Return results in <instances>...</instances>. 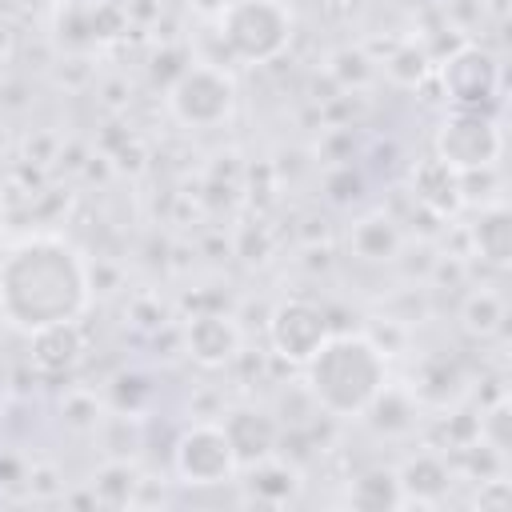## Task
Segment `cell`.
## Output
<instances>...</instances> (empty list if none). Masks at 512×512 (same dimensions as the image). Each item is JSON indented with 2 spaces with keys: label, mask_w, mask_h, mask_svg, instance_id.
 I'll list each match as a JSON object with an SVG mask.
<instances>
[{
  "label": "cell",
  "mask_w": 512,
  "mask_h": 512,
  "mask_svg": "<svg viewBox=\"0 0 512 512\" xmlns=\"http://www.w3.org/2000/svg\"><path fill=\"white\" fill-rule=\"evenodd\" d=\"M416 412H420V400L408 388L384 384L376 392V400L364 408V420L372 424V432H380V436L392 440V436H408L416 428Z\"/></svg>",
  "instance_id": "obj_16"
},
{
  "label": "cell",
  "mask_w": 512,
  "mask_h": 512,
  "mask_svg": "<svg viewBox=\"0 0 512 512\" xmlns=\"http://www.w3.org/2000/svg\"><path fill=\"white\" fill-rule=\"evenodd\" d=\"M348 248H352V256L364 260V264H388V260L400 256L404 236H400V228H396L392 216L368 212V216H360V220L348 228Z\"/></svg>",
  "instance_id": "obj_15"
},
{
  "label": "cell",
  "mask_w": 512,
  "mask_h": 512,
  "mask_svg": "<svg viewBox=\"0 0 512 512\" xmlns=\"http://www.w3.org/2000/svg\"><path fill=\"white\" fill-rule=\"evenodd\" d=\"M328 72H332V80L340 88H352V84H364L372 76V60L360 48H340V52H332Z\"/></svg>",
  "instance_id": "obj_23"
},
{
  "label": "cell",
  "mask_w": 512,
  "mask_h": 512,
  "mask_svg": "<svg viewBox=\"0 0 512 512\" xmlns=\"http://www.w3.org/2000/svg\"><path fill=\"white\" fill-rule=\"evenodd\" d=\"M92 300V272L64 236H28L0 260V316L12 328L80 320Z\"/></svg>",
  "instance_id": "obj_1"
},
{
  "label": "cell",
  "mask_w": 512,
  "mask_h": 512,
  "mask_svg": "<svg viewBox=\"0 0 512 512\" xmlns=\"http://www.w3.org/2000/svg\"><path fill=\"white\" fill-rule=\"evenodd\" d=\"M404 504H440L452 488V468L440 452H416L396 468Z\"/></svg>",
  "instance_id": "obj_14"
},
{
  "label": "cell",
  "mask_w": 512,
  "mask_h": 512,
  "mask_svg": "<svg viewBox=\"0 0 512 512\" xmlns=\"http://www.w3.org/2000/svg\"><path fill=\"white\" fill-rule=\"evenodd\" d=\"M244 472V492H248V500L252 504H268V508H284V504H292L296 496H300V468L292 464V460H280L276 452L272 456H264V460H256V464H248V468H240Z\"/></svg>",
  "instance_id": "obj_13"
},
{
  "label": "cell",
  "mask_w": 512,
  "mask_h": 512,
  "mask_svg": "<svg viewBox=\"0 0 512 512\" xmlns=\"http://www.w3.org/2000/svg\"><path fill=\"white\" fill-rule=\"evenodd\" d=\"M224 432H228V444H232L240 468H248V464H256V460L272 456L276 444H280V424H276V416L264 412V408H252V404L232 408V412L224 416Z\"/></svg>",
  "instance_id": "obj_10"
},
{
  "label": "cell",
  "mask_w": 512,
  "mask_h": 512,
  "mask_svg": "<svg viewBox=\"0 0 512 512\" xmlns=\"http://www.w3.org/2000/svg\"><path fill=\"white\" fill-rule=\"evenodd\" d=\"M172 472L180 484L188 488H216V484H232L240 464L236 452L228 444L224 424L216 420H196L188 424L176 444H172Z\"/></svg>",
  "instance_id": "obj_4"
},
{
  "label": "cell",
  "mask_w": 512,
  "mask_h": 512,
  "mask_svg": "<svg viewBox=\"0 0 512 512\" xmlns=\"http://www.w3.org/2000/svg\"><path fill=\"white\" fill-rule=\"evenodd\" d=\"M436 76H440V84L456 108H488L500 96V60L480 44L456 48L436 68Z\"/></svg>",
  "instance_id": "obj_8"
},
{
  "label": "cell",
  "mask_w": 512,
  "mask_h": 512,
  "mask_svg": "<svg viewBox=\"0 0 512 512\" xmlns=\"http://www.w3.org/2000/svg\"><path fill=\"white\" fill-rule=\"evenodd\" d=\"M32 492H40V496H52L56 492V472L52 468H32Z\"/></svg>",
  "instance_id": "obj_25"
},
{
  "label": "cell",
  "mask_w": 512,
  "mask_h": 512,
  "mask_svg": "<svg viewBox=\"0 0 512 512\" xmlns=\"http://www.w3.org/2000/svg\"><path fill=\"white\" fill-rule=\"evenodd\" d=\"M472 248H476L480 260H488L496 268H504L512 260V216L500 200L480 208V216L472 224Z\"/></svg>",
  "instance_id": "obj_17"
},
{
  "label": "cell",
  "mask_w": 512,
  "mask_h": 512,
  "mask_svg": "<svg viewBox=\"0 0 512 512\" xmlns=\"http://www.w3.org/2000/svg\"><path fill=\"white\" fill-rule=\"evenodd\" d=\"M216 16L224 48L244 64H272L292 40V12L284 0H228Z\"/></svg>",
  "instance_id": "obj_3"
},
{
  "label": "cell",
  "mask_w": 512,
  "mask_h": 512,
  "mask_svg": "<svg viewBox=\"0 0 512 512\" xmlns=\"http://www.w3.org/2000/svg\"><path fill=\"white\" fill-rule=\"evenodd\" d=\"M412 196H416V204H420L424 212L448 220V216H456L460 204H464L460 172H456L448 160H440V156L432 152V156H424V160L412 168Z\"/></svg>",
  "instance_id": "obj_11"
},
{
  "label": "cell",
  "mask_w": 512,
  "mask_h": 512,
  "mask_svg": "<svg viewBox=\"0 0 512 512\" xmlns=\"http://www.w3.org/2000/svg\"><path fill=\"white\" fill-rule=\"evenodd\" d=\"M504 152V136L484 108H456L436 128V156L448 160L456 172L496 168Z\"/></svg>",
  "instance_id": "obj_6"
},
{
  "label": "cell",
  "mask_w": 512,
  "mask_h": 512,
  "mask_svg": "<svg viewBox=\"0 0 512 512\" xmlns=\"http://www.w3.org/2000/svg\"><path fill=\"white\" fill-rule=\"evenodd\" d=\"M240 324L228 312H196L184 324V352L200 368H224L240 356Z\"/></svg>",
  "instance_id": "obj_9"
},
{
  "label": "cell",
  "mask_w": 512,
  "mask_h": 512,
  "mask_svg": "<svg viewBox=\"0 0 512 512\" xmlns=\"http://www.w3.org/2000/svg\"><path fill=\"white\" fill-rule=\"evenodd\" d=\"M28 356H32V368L44 376L72 372L84 356L80 320H60V324H44V328L28 332Z\"/></svg>",
  "instance_id": "obj_12"
},
{
  "label": "cell",
  "mask_w": 512,
  "mask_h": 512,
  "mask_svg": "<svg viewBox=\"0 0 512 512\" xmlns=\"http://www.w3.org/2000/svg\"><path fill=\"white\" fill-rule=\"evenodd\" d=\"M300 368L316 412L336 420L364 416V408L388 384V352L368 332H328Z\"/></svg>",
  "instance_id": "obj_2"
},
{
  "label": "cell",
  "mask_w": 512,
  "mask_h": 512,
  "mask_svg": "<svg viewBox=\"0 0 512 512\" xmlns=\"http://www.w3.org/2000/svg\"><path fill=\"white\" fill-rule=\"evenodd\" d=\"M332 332L328 324V312L304 296H292V300H280L272 312H268V344L280 360L288 364H304L320 344L324 336Z\"/></svg>",
  "instance_id": "obj_7"
},
{
  "label": "cell",
  "mask_w": 512,
  "mask_h": 512,
  "mask_svg": "<svg viewBox=\"0 0 512 512\" xmlns=\"http://www.w3.org/2000/svg\"><path fill=\"white\" fill-rule=\"evenodd\" d=\"M460 328L476 340H488L504 328V296L496 288H472L460 304Z\"/></svg>",
  "instance_id": "obj_19"
},
{
  "label": "cell",
  "mask_w": 512,
  "mask_h": 512,
  "mask_svg": "<svg viewBox=\"0 0 512 512\" xmlns=\"http://www.w3.org/2000/svg\"><path fill=\"white\" fill-rule=\"evenodd\" d=\"M60 416H64L68 428H76V432H92V428L100 424V400H96L92 392L76 388V392H68V396L60 400Z\"/></svg>",
  "instance_id": "obj_22"
},
{
  "label": "cell",
  "mask_w": 512,
  "mask_h": 512,
  "mask_svg": "<svg viewBox=\"0 0 512 512\" xmlns=\"http://www.w3.org/2000/svg\"><path fill=\"white\" fill-rule=\"evenodd\" d=\"M236 108V84L212 64H184L168 84V112L188 128H216Z\"/></svg>",
  "instance_id": "obj_5"
},
{
  "label": "cell",
  "mask_w": 512,
  "mask_h": 512,
  "mask_svg": "<svg viewBox=\"0 0 512 512\" xmlns=\"http://www.w3.org/2000/svg\"><path fill=\"white\" fill-rule=\"evenodd\" d=\"M480 496H476V504L480 508H504L508 500H512V488H508V480H500V476H492V480H480Z\"/></svg>",
  "instance_id": "obj_24"
},
{
  "label": "cell",
  "mask_w": 512,
  "mask_h": 512,
  "mask_svg": "<svg viewBox=\"0 0 512 512\" xmlns=\"http://www.w3.org/2000/svg\"><path fill=\"white\" fill-rule=\"evenodd\" d=\"M136 488H140V472H136L128 460H104V464L92 472V500H96V504L124 508V504L136 500Z\"/></svg>",
  "instance_id": "obj_20"
},
{
  "label": "cell",
  "mask_w": 512,
  "mask_h": 512,
  "mask_svg": "<svg viewBox=\"0 0 512 512\" xmlns=\"http://www.w3.org/2000/svg\"><path fill=\"white\" fill-rule=\"evenodd\" d=\"M384 72H388V80H396L404 88H420L432 76V56L416 40H408V44L392 48V56L384 60Z\"/></svg>",
  "instance_id": "obj_21"
},
{
  "label": "cell",
  "mask_w": 512,
  "mask_h": 512,
  "mask_svg": "<svg viewBox=\"0 0 512 512\" xmlns=\"http://www.w3.org/2000/svg\"><path fill=\"white\" fill-rule=\"evenodd\" d=\"M348 504L360 512H384V508H404L396 468H368L348 484Z\"/></svg>",
  "instance_id": "obj_18"
}]
</instances>
